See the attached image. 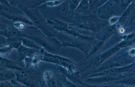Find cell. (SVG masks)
Segmentation results:
<instances>
[{"instance_id": "obj_1", "label": "cell", "mask_w": 135, "mask_h": 87, "mask_svg": "<svg viewBox=\"0 0 135 87\" xmlns=\"http://www.w3.org/2000/svg\"><path fill=\"white\" fill-rule=\"evenodd\" d=\"M21 8L33 24L40 27L45 24V20L36 8L30 9L22 7Z\"/></svg>"}, {"instance_id": "obj_2", "label": "cell", "mask_w": 135, "mask_h": 87, "mask_svg": "<svg viewBox=\"0 0 135 87\" xmlns=\"http://www.w3.org/2000/svg\"><path fill=\"white\" fill-rule=\"evenodd\" d=\"M32 40L40 46L50 52L55 51V40L53 39H45L38 36H27L25 37Z\"/></svg>"}, {"instance_id": "obj_3", "label": "cell", "mask_w": 135, "mask_h": 87, "mask_svg": "<svg viewBox=\"0 0 135 87\" xmlns=\"http://www.w3.org/2000/svg\"><path fill=\"white\" fill-rule=\"evenodd\" d=\"M0 1V13H3L11 15H25L21 10L11 5L6 1Z\"/></svg>"}, {"instance_id": "obj_4", "label": "cell", "mask_w": 135, "mask_h": 87, "mask_svg": "<svg viewBox=\"0 0 135 87\" xmlns=\"http://www.w3.org/2000/svg\"><path fill=\"white\" fill-rule=\"evenodd\" d=\"M1 67L10 69L22 71L23 69L16 62L11 60L2 57L0 58Z\"/></svg>"}, {"instance_id": "obj_5", "label": "cell", "mask_w": 135, "mask_h": 87, "mask_svg": "<svg viewBox=\"0 0 135 87\" xmlns=\"http://www.w3.org/2000/svg\"><path fill=\"white\" fill-rule=\"evenodd\" d=\"M21 40L22 45L27 48L38 50L42 55L45 52L44 48L30 39L21 37Z\"/></svg>"}, {"instance_id": "obj_6", "label": "cell", "mask_w": 135, "mask_h": 87, "mask_svg": "<svg viewBox=\"0 0 135 87\" xmlns=\"http://www.w3.org/2000/svg\"><path fill=\"white\" fill-rule=\"evenodd\" d=\"M4 17L15 22H20L30 25L33 24L25 15H11L8 14L0 13Z\"/></svg>"}, {"instance_id": "obj_7", "label": "cell", "mask_w": 135, "mask_h": 87, "mask_svg": "<svg viewBox=\"0 0 135 87\" xmlns=\"http://www.w3.org/2000/svg\"><path fill=\"white\" fill-rule=\"evenodd\" d=\"M0 79L1 81H5L14 79L16 76L13 69L1 67Z\"/></svg>"}, {"instance_id": "obj_8", "label": "cell", "mask_w": 135, "mask_h": 87, "mask_svg": "<svg viewBox=\"0 0 135 87\" xmlns=\"http://www.w3.org/2000/svg\"><path fill=\"white\" fill-rule=\"evenodd\" d=\"M7 45L13 48L17 49L22 45L21 37H13L7 38Z\"/></svg>"}, {"instance_id": "obj_9", "label": "cell", "mask_w": 135, "mask_h": 87, "mask_svg": "<svg viewBox=\"0 0 135 87\" xmlns=\"http://www.w3.org/2000/svg\"><path fill=\"white\" fill-rule=\"evenodd\" d=\"M42 61L59 64L60 62L55 55L45 52L42 55Z\"/></svg>"}, {"instance_id": "obj_10", "label": "cell", "mask_w": 135, "mask_h": 87, "mask_svg": "<svg viewBox=\"0 0 135 87\" xmlns=\"http://www.w3.org/2000/svg\"><path fill=\"white\" fill-rule=\"evenodd\" d=\"M28 49L29 48L22 45L17 50V59L19 61L24 60L25 58L27 57Z\"/></svg>"}, {"instance_id": "obj_11", "label": "cell", "mask_w": 135, "mask_h": 87, "mask_svg": "<svg viewBox=\"0 0 135 87\" xmlns=\"http://www.w3.org/2000/svg\"><path fill=\"white\" fill-rule=\"evenodd\" d=\"M113 83L117 85H135V78H123L114 81Z\"/></svg>"}, {"instance_id": "obj_12", "label": "cell", "mask_w": 135, "mask_h": 87, "mask_svg": "<svg viewBox=\"0 0 135 87\" xmlns=\"http://www.w3.org/2000/svg\"><path fill=\"white\" fill-rule=\"evenodd\" d=\"M42 57V54L40 52H36L32 58L33 65L36 68L40 61H41Z\"/></svg>"}, {"instance_id": "obj_13", "label": "cell", "mask_w": 135, "mask_h": 87, "mask_svg": "<svg viewBox=\"0 0 135 87\" xmlns=\"http://www.w3.org/2000/svg\"><path fill=\"white\" fill-rule=\"evenodd\" d=\"M13 48L9 45L0 48V53L1 55L7 56L10 54Z\"/></svg>"}, {"instance_id": "obj_14", "label": "cell", "mask_w": 135, "mask_h": 87, "mask_svg": "<svg viewBox=\"0 0 135 87\" xmlns=\"http://www.w3.org/2000/svg\"><path fill=\"white\" fill-rule=\"evenodd\" d=\"M98 59H97L92 60L86 64L84 67V69L86 70H89L93 68L97 64Z\"/></svg>"}, {"instance_id": "obj_15", "label": "cell", "mask_w": 135, "mask_h": 87, "mask_svg": "<svg viewBox=\"0 0 135 87\" xmlns=\"http://www.w3.org/2000/svg\"><path fill=\"white\" fill-rule=\"evenodd\" d=\"M102 44L103 42L101 41H99L96 42L92 48L90 55H92L97 52L101 47Z\"/></svg>"}, {"instance_id": "obj_16", "label": "cell", "mask_w": 135, "mask_h": 87, "mask_svg": "<svg viewBox=\"0 0 135 87\" xmlns=\"http://www.w3.org/2000/svg\"><path fill=\"white\" fill-rule=\"evenodd\" d=\"M24 61L26 68H28L33 65L32 58H31L26 57L25 58Z\"/></svg>"}, {"instance_id": "obj_17", "label": "cell", "mask_w": 135, "mask_h": 87, "mask_svg": "<svg viewBox=\"0 0 135 87\" xmlns=\"http://www.w3.org/2000/svg\"><path fill=\"white\" fill-rule=\"evenodd\" d=\"M7 38L3 35H1L0 37V48L7 46Z\"/></svg>"}, {"instance_id": "obj_18", "label": "cell", "mask_w": 135, "mask_h": 87, "mask_svg": "<svg viewBox=\"0 0 135 87\" xmlns=\"http://www.w3.org/2000/svg\"><path fill=\"white\" fill-rule=\"evenodd\" d=\"M25 23L20 22H15L13 25L17 28L19 30H22L25 28Z\"/></svg>"}, {"instance_id": "obj_19", "label": "cell", "mask_w": 135, "mask_h": 87, "mask_svg": "<svg viewBox=\"0 0 135 87\" xmlns=\"http://www.w3.org/2000/svg\"><path fill=\"white\" fill-rule=\"evenodd\" d=\"M61 2L58 1H50L46 3V4L47 6L49 7H52L58 6Z\"/></svg>"}, {"instance_id": "obj_20", "label": "cell", "mask_w": 135, "mask_h": 87, "mask_svg": "<svg viewBox=\"0 0 135 87\" xmlns=\"http://www.w3.org/2000/svg\"><path fill=\"white\" fill-rule=\"evenodd\" d=\"M52 74V73L51 71H47L44 73L43 74V76L45 80H48L51 78Z\"/></svg>"}, {"instance_id": "obj_21", "label": "cell", "mask_w": 135, "mask_h": 87, "mask_svg": "<svg viewBox=\"0 0 135 87\" xmlns=\"http://www.w3.org/2000/svg\"><path fill=\"white\" fill-rule=\"evenodd\" d=\"M128 53L131 56L135 57V47L131 48L128 50Z\"/></svg>"}, {"instance_id": "obj_22", "label": "cell", "mask_w": 135, "mask_h": 87, "mask_svg": "<svg viewBox=\"0 0 135 87\" xmlns=\"http://www.w3.org/2000/svg\"><path fill=\"white\" fill-rule=\"evenodd\" d=\"M125 31L124 29L122 27H120L118 29V32L120 34H122L124 33Z\"/></svg>"}, {"instance_id": "obj_23", "label": "cell", "mask_w": 135, "mask_h": 87, "mask_svg": "<svg viewBox=\"0 0 135 87\" xmlns=\"http://www.w3.org/2000/svg\"><path fill=\"white\" fill-rule=\"evenodd\" d=\"M10 85L7 83L2 82L1 83L0 87H10Z\"/></svg>"}, {"instance_id": "obj_24", "label": "cell", "mask_w": 135, "mask_h": 87, "mask_svg": "<svg viewBox=\"0 0 135 87\" xmlns=\"http://www.w3.org/2000/svg\"><path fill=\"white\" fill-rule=\"evenodd\" d=\"M110 87H133L131 86H127L123 85H116L112 86Z\"/></svg>"}]
</instances>
